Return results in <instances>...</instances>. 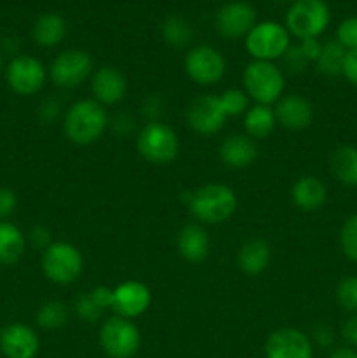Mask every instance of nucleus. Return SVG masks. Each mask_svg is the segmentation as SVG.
<instances>
[{"instance_id":"nucleus-10","label":"nucleus","mask_w":357,"mask_h":358,"mask_svg":"<svg viewBox=\"0 0 357 358\" xmlns=\"http://www.w3.org/2000/svg\"><path fill=\"white\" fill-rule=\"evenodd\" d=\"M184 69L189 79L200 86L217 84L226 73V59L212 45H195L184 58Z\"/></svg>"},{"instance_id":"nucleus-30","label":"nucleus","mask_w":357,"mask_h":358,"mask_svg":"<svg viewBox=\"0 0 357 358\" xmlns=\"http://www.w3.org/2000/svg\"><path fill=\"white\" fill-rule=\"evenodd\" d=\"M35 320L46 331H55V329L63 327L69 322V310L59 301H48L38 308Z\"/></svg>"},{"instance_id":"nucleus-22","label":"nucleus","mask_w":357,"mask_h":358,"mask_svg":"<svg viewBox=\"0 0 357 358\" xmlns=\"http://www.w3.org/2000/svg\"><path fill=\"white\" fill-rule=\"evenodd\" d=\"M270 261H272V250H270V245L261 238L245 241L237 255L238 268L248 276L261 275L270 266Z\"/></svg>"},{"instance_id":"nucleus-34","label":"nucleus","mask_w":357,"mask_h":358,"mask_svg":"<svg viewBox=\"0 0 357 358\" xmlns=\"http://www.w3.org/2000/svg\"><path fill=\"white\" fill-rule=\"evenodd\" d=\"M336 42L346 51L357 49V16L345 17L336 28Z\"/></svg>"},{"instance_id":"nucleus-12","label":"nucleus","mask_w":357,"mask_h":358,"mask_svg":"<svg viewBox=\"0 0 357 358\" xmlns=\"http://www.w3.org/2000/svg\"><path fill=\"white\" fill-rule=\"evenodd\" d=\"M255 9L248 2L244 0H233L224 6H220L216 13V30L219 35L226 38H240L247 37L248 31L254 28Z\"/></svg>"},{"instance_id":"nucleus-27","label":"nucleus","mask_w":357,"mask_h":358,"mask_svg":"<svg viewBox=\"0 0 357 358\" xmlns=\"http://www.w3.org/2000/svg\"><path fill=\"white\" fill-rule=\"evenodd\" d=\"M331 171L336 180L349 187H357V147L343 145L331 157Z\"/></svg>"},{"instance_id":"nucleus-21","label":"nucleus","mask_w":357,"mask_h":358,"mask_svg":"<svg viewBox=\"0 0 357 358\" xmlns=\"http://www.w3.org/2000/svg\"><path fill=\"white\" fill-rule=\"evenodd\" d=\"M290 194H293L294 205L303 212L321 210L328 199L326 185L322 184L321 178L314 177V175H304V177L298 178Z\"/></svg>"},{"instance_id":"nucleus-31","label":"nucleus","mask_w":357,"mask_h":358,"mask_svg":"<svg viewBox=\"0 0 357 358\" xmlns=\"http://www.w3.org/2000/svg\"><path fill=\"white\" fill-rule=\"evenodd\" d=\"M340 247L345 257L357 264V213L343 222L340 229Z\"/></svg>"},{"instance_id":"nucleus-6","label":"nucleus","mask_w":357,"mask_h":358,"mask_svg":"<svg viewBox=\"0 0 357 358\" xmlns=\"http://www.w3.org/2000/svg\"><path fill=\"white\" fill-rule=\"evenodd\" d=\"M136 149L149 163L167 164L177 157L178 138L164 122L149 121L136 136Z\"/></svg>"},{"instance_id":"nucleus-35","label":"nucleus","mask_w":357,"mask_h":358,"mask_svg":"<svg viewBox=\"0 0 357 358\" xmlns=\"http://www.w3.org/2000/svg\"><path fill=\"white\" fill-rule=\"evenodd\" d=\"M284 65L289 70L290 73H303L308 69L310 62H308L307 56L303 55V51L300 49V45H289V49L286 51V55L282 56Z\"/></svg>"},{"instance_id":"nucleus-32","label":"nucleus","mask_w":357,"mask_h":358,"mask_svg":"<svg viewBox=\"0 0 357 358\" xmlns=\"http://www.w3.org/2000/svg\"><path fill=\"white\" fill-rule=\"evenodd\" d=\"M336 301L343 310L357 315V276H346L338 283Z\"/></svg>"},{"instance_id":"nucleus-45","label":"nucleus","mask_w":357,"mask_h":358,"mask_svg":"<svg viewBox=\"0 0 357 358\" xmlns=\"http://www.w3.org/2000/svg\"><path fill=\"white\" fill-rule=\"evenodd\" d=\"M328 358H357V352L354 348H336Z\"/></svg>"},{"instance_id":"nucleus-33","label":"nucleus","mask_w":357,"mask_h":358,"mask_svg":"<svg viewBox=\"0 0 357 358\" xmlns=\"http://www.w3.org/2000/svg\"><path fill=\"white\" fill-rule=\"evenodd\" d=\"M223 107L226 110L227 117L241 115L248 110V96L241 90H226L223 94H219Z\"/></svg>"},{"instance_id":"nucleus-42","label":"nucleus","mask_w":357,"mask_h":358,"mask_svg":"<svg viewBox=\"0 0 357 358\" xmlns=\"http://www.w3.org/2000/svg\"><path fill=\"white\" fill-rule=\"evenodd\" d=\"M314 341L317 343L321 348H329L335 343V332L328 327V325H317L314 329Z\"/></svg>"},{"instance_id":"nucleus-20","label":"nucleus","mask_w":357,"mask_h":358,"mask_svg":"<svg viewBox=\"0 0 357 358\" xmlns=\"http://www.w3.org/2000/svg\"><path fill=\"white\" fill-rule=\"evenodd\" d=\"M177 248L184 261L191 262V264L203 262L209 255V234L205 233L203 227L196 226V224L184 226L177 236Z\"/></svg>"},{"instance_id":"nucleus-3","label":"nucleus","mask_w":357,"mask_h":358,"mask_svg":"<svg viewBox=\"0 0 357 358\" xmlns=\"http://www.w3.org/2000/svg\"><path fill=\"white\" fill-rule=\"evenodd\" d=\"M244 91L258 105H272L282 98L286 79L273 62L252 59L244 70Z\"/></svg>"},{"instance_id":"nucleus-7","label":"nucleus","mask_w":357,"mask_h":358,"mask_svg":"<svg viewBox=\"0 0 357 358\" xmlns=\"http://www.w3.org/2000/svg\"><path fill=\"white\" fill-rule=\"evenodd\" d=\"M84 261L80 252L66 241H56L42 255V271L46 278L58 285H70L83 275Z\"/></svg>"},{"instance_id":"nucleus-1","label":"nucleus","mask_w":357,"mask_h":358,"mask_svg":"<svg viewBox=\"0 0 357 358\" xmlns=\"http://www.w3.org/2000/svg\"><path fill=\"white\" fill-rule=\"evenodd\" d=\"M107 126L108 115L104 105L94 100H79L66 110L63 131L76 145H90L104 135Z\"/></svg>"},{"instance_id":"nucleus-5","label":"nucleus","mask_w":357,"mask_h":358,"mask_svg":"<svg viewBox=\"0 0 357 358\" xmlns=\"http://www.w3.org/2000/svg\"><path fill=\"white\" fill-rule=\"evenodd\" d=\"M290 45V34L286 24L276 21H261L245 37V49L258 62H273L286 55Z\"/></svg>"},{"instance_id":"nucleus-24","label":"nucleus","mask_w":357,"mask_h":358,"mask_svg":"<svg viewBox=\"0 0 357 358\" xmlns=\"http://www.w3.org/2000/svg\"><path fill=\"white\" fill-rule=\"evenodd\" d=\"M66 35V21L62 14L44 13L35 20L31 27V37L41 48H55L62 44Z\"/></svg>"},{"instance_id":"nucleus-43","label":"nucleus","mask_w":357,"mask_h":358,"mask_svg":"<svg viewBox=\"0 0 357 358\" xmlns=\"http://www.w3.org/2000/svg\"><path fill=\"white\" fill-rule=\"evenodd\" d=\"M342 338L349 343L350 346H357V315L346 318L342 325Z\"/></svg>"},{"instance_id":"nucleus-46","label":"nucleus","mask_w":357,"mask_h":358,"mask_svg":"<svg viewBox=\"0 0 357 358\" xmlns=\"http://www.w3.org/2000/svg\"><path fill=\"white\" fill-rule=\"evenodd\" d=\"M4 72V55H2V51H0V73Z\"/></svg>"},{"instance_id":"nucleus-29","label":"nucleus","mask_w":357,"mask_h":358,"mask_svg":"<svg viewBox=\"0 0 357 358\" xmlns=\"http://www.w3.org/2000/svg\"><path fill=\"white\" fill-rule=\"evenodd\" d=\"M346 49L342 48L336 41H328L322 44V51L318 55L317 70L328 77L343 76V65H345Z\"/></svg>"},{"instance_id":"nucleus-15","label":"nucleus","mask_w":357,"mask_h":358,"mask_svg":"<svg viewBox=\"0 0 357 358\" xmlns=\"http://www.w3.org/2000/svg\"><path fill=\"white\" fill-rule=\"evenodd\" d=\"M150 296L149 287L144 285L140 282H122L115 289H112V310L115 311L118 317L132 318L140 317L146 313L147 308L150 306Z\"/></svg>"},{"instance_id":"nucleus-14","label":"nucleus","mask_w":357,"mask_h":358,"mask_svg":"<svg viewBox=\"0 0 357 358\" xmlns=\"http://www.w3.org/2000/svg\"><path fill=\"white\" fill-rule=\"evenodd\" d=\"M266 358H312V341L298 329L284 327L272 332L265 345Z\"/></svg>"},{"instance_id":"nucleus-19","label":"nucleus","mask_w":357,"mask_h":358,"mask_svg":"<svg viewBox=\"0 0 357 358\" xmlns=\"http://www.w3.org/2000/svg\"><path fill=\"white\" fill-rule=\"evenodd\" d=\"M219 156L224 164L234 170L247 168L258 157V145L247 135H231L220 143Z\"/></svg>"},{"instance_id":"nucleus-38","label":"nucleus","mask_w":357,"mask_h":358,"mask_svg":"<svg viewBox=\"0 0 357 358\" xmlns=\"http://www.w3.org/2000/svg\"><path fill=\"white\" fill-rule=\"evenodd\" d=\"M59 110H62V105L56 98H48L46 101H42L41 108H38V117L44 122H51L58 117Z\"/></svg>"},{"instance_id":"nucleus-23","label":"nucleus","mask_w":357,"mask_h":358,"mask_svg":"<svg viewBox=\"0 0 357 358\" xmlns=\"http://www.w3.org/2000/svg\"><path fill=\"white\" fill-rule=\"evenodd\" d=\"M108 308L112 310V289L108 287H97V289L77 297L74 303L76 315L88 324L100 320L102 315Z\"/></svg>"},{"instance_id":"nucleus-2","label":"nucleus","mask_w":357,"mask_h":358,"mask_svg":"<svg viewBox=\"0 0 357 358\" xmlns=\"http://www.w3.org/2000/svg\"><path fill=\"white\" fill-rule=\"evenodd\" d=\"M188 206L200 222L219 224L230 219L237 210V194L224 184H206L192 192Z\"/></svg>"},{"instance_id":"nucleus-26","label":"nucleus","mask_w":357,"mask_h":358,"mask_svg":"<svg viewBox=\"0 0 357 358\" xmlns=\"http://www.w3.org/2000/svg\"><path fill=\"white\" fill-rule=\"evenodd\" d=\"M276 126L275 112L270 105H254L244 114V128L247 136L254 138H268Z\"/></svg>"},{"instance_id":"nucleus-18","label":"nucleus","mask_w":357,"mask_h":358,"mask_svg":"<svg viewBox=\"0 0 357 358\" xmlns=\"http://www.w3.org/2000/svg\"><path fill=\"white\" fill-rule=\"evenodd\" d=\"M126 77L115 66H102L91 77V93L100 105L119 103L126 96Z\"/></svg>"},{"instance_id":"nucleus-17","label":"nucleus","mask_w":357,"mask_h":358,"mask_svg":"<svg viewBox=\"0 0 357 358\" xmlns=\"http://www.w3.org/2000/svg\"><path fill=\"white\" fill-rule=\"evenodd\" d=\"M275 112L276 122L289 131H301L312 124L314 108L310 101L301 94H286L276 101Z\"/></svg>"},{"instance_id":"nucleus-28","label":"nucleus","mask_w":357,"mask_h":358,"mask_svg":"<svg viewBox=\"0 0 357 358\" xmlns=\"http://www.w3.org/2000/svg\"><path fill=\"white\" fill-rule=\"evenodd\" d=\"M161 37L172 48H186L195 37V31L184 17L172 14L164 17L161 23Z\"/></svg>"},{"instance_id":"nucleus-11","label":"nucleus","mask_w":357,"mask_h":358,"mask_svg":"<svg viewBox=\"0 0 357 358\" xmlns=\"http://www.w3.org/2000/svg\"><path fill=\"white\" fill-rule=\"evenodd\" d=\"M93 70V59L83 49H65L51 63L49 77L52 83L63 90L80 86Z\"/></svg>"},{"instance_id":"nucleus-8","label":"nucleus","mask_w":357,"mask_h":358,"mask_svg":"<svg viewBox=\"0 0 357 358\" xmlns=\"http://www.w3.org/2000/svg\"><path fill=\"white\" fill-rule=\"evenodd\" d=\"M100 345L111 358H132L140 348V332L132 320L115 315L102 325Z\"/></svg>"},{"instance_id":"nucleus-41","label":"nucleus","mask_w":357,"mask_h":358,"mask_svg":"<svg viewBox=\"0 0 357 358\" xmlns=\"http://www.w3.org/2000/svg\"><path fill=\"white\" fill-rule=\"evenodd\" d=\"M112 128H114V131L118 133V135H130V133H133V129H135V122H133V117L128 114H118L114 117V121H112Z\"/></svg>"},{"instance_id":"nucleus-4","label":"nucleus","mask_w":357,"mask_h":358,"mask_svg":"<svg viewBox=\"0 0 357 358\" xmlns=\"http://www.w3.org/2000/svg\"><path fill=\"white\" fill-rule=\"evenodd\" d=\"M331 23V9L326 0H294L286 13V28L293 37L318 38Z\"/></svg>"},{"instance_id":"nucleus-40","label":"nucleus","mask_w":357,"mask_h":358,"mask_svg":"<svg viewBox=\"0 0 357 358\" xmlns=\"http://www.w3.org/2000/svg\"><path fill=\"white\" fill-rule=\"evenodd\" d=\"M300 49L303 51V55L307 56L308 62L315 63L317 62L318 55L322 51V42L318 38H304V41H300Z\"/></svg>"},{"instance_id":"nucleus-13","label":"nucleus","mask_w":357,"mask_h":358,"mask_svg":"<svg viewBox=\"0 0 357 358\" xmlns=\"http://www.w3.org/2000/svg\"><path fill=\"white\" fill-rule=\"evenodd\" d=\"M227 114L219 94H202L188 108V122L200 135H214L226 122Z\"/></svg>"},{"instance_id":"nucleus-39","label":"nucleus","mask_w":357,"mask_h":358,"mask_svg":"<svg viewBox=\"0 0 357 358\" xmlns=\"http://www.w3.org/2000/svg\"><path fill=\"white\" fill-rule=\"evenodd\" d=\"M343 77H345L350 84L357 86V49L346 51L345 65H343Z\"/></svg>"},{"instance_id":"nucleus-16","label":"nucleus","mask_w":357,"mask_h":358,"mask_svg":"<svg viewBox=\"0 0 357 358\" xmlns=\"http://www.w3.org/2000/svg\"><path fill=\"white\" fill-rule=\"evenodd\" d=\"M0 350L7 358H35L38 338L28 325L9 324L0 331Z\"/></svg>"},{"instance_id":"nucleus-36","label":"nucleus","mask_w":357,"mask_h":358,"mask_svg":"<svg viewBox=\"0 0 357 358\" xmlns=\"http://www.w3.org/2000/svg\"><path fill=\"white\" fill-rule=\"evenodd\" d=\"M28 241L34 248H38V250H48L55 241L51 238V231L44 226H35L31 227V231L28 233Z\"/></svg>"},{"instance_id":"nucleus-47","label":"nucleus","mask_w":357,"mask_h":358,"mask_svg":"<svg viewBox=\"0 0 357 358\" xmlns=\"http://www.w3.org/2000/svg\"><path fill=\"white\" fill-rule=\"evenodd\" d=\"M282 2H286V0H282ZM293 2H294V0H293Z\"/></svg>"},{"instance_id":"nucleus-37","label":"nucleus","mask_w":357,"mask_h":358,"mask_svg":"<svg viewBox=\"0 0 357 358\" xmlns=\"http://www.w3.org/2000/svg\"><path fill=\"white\" fill-rule=\"evenodd\" d=\"M18 198L14 194L13 189L9 187H0V222L6 220L10 213L16 210Z\"/></svg>"},{"instance_id":"nucleus-25","label":"nucleus","mask_w":357,"mask_h":358,"mask_svg":"<svg viewBox=\"0 0 357 358\" xmlns=\"http://www.w3.org/2000/svg\"><path fill=\"white\" fill-rule=\"evenodd\" d=\"M24 240L20 227L14 224L0 222V266H14L24 254Z\"/></svg>"},{"instance_id":"nucleus-44","label":"nucleus","mask_w":357,"mask_h":358,"mask_svg":"<svg viewBox=\"0 0 357 358\" xmlns=\"http://www.w3.org/2000/svg\"><path fill=\"white\" fill-rule=\"evenodd\" d=\"M18 51H20V38L14 37V35L2 38V55L6 52L14 58V56H18Z\"/></svg>"},{"instance_id":"nucleus-9","label":"nucleus","mask_w":357,"mask_h":358,"mask_svg":"<svg viewBox=\"0 0 357 358\" xmlns=\"http://www.w3.org/2000/svg\"><path fill=\"white\" fill-rule=\"evenodd\" d=\"M46 72L41 59L30 55H18L6 66V80L10 90L21 96H31L44 87Z\"/></svg>"}]
</instances>
